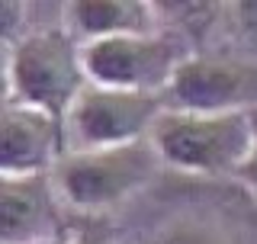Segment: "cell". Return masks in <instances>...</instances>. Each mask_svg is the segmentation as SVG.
Listing matches in <instances>:
<instances>
[{"label": "cell", "instance_id": "6da1fadb", "mask_svg": "<svg viewBox=\"0 0 257 244\" xmlns=\"http://www.w3.org/2000/svg\"><path fill=\"white\" fill-rule=\"evenodd\" d=\"M148 138L164 167L196 177H235L254 151L257 112L164 109Z\"/></svg>", "mask_w": 257, "mask_h": 244}, {"label": "cell", "instance_id": "277c9868", "mask_svg": "<svg viewBox=\"0 0 257 244\" xmlns=\"http://www.w3.org/2000/svg\"><path fill=\"white\" fill-rule=\"evenodd\" d=\"M193 55L187 39L171 29L135 32V36H109L80 45L87 84L112 87V90L161 93L171 87L183 61Z\"/></svg>", "mask_w": 257, "mask_h": 244}, {"label": "cell", "instance_id": "5bb4252c", "mask_svg": "<svg viewBox=\"0 0 257 244\" xmlns=\"http://www.w3.org/2000/svg\"><path fill=\"white\" fill-rule=\"evenodd\" d=\"M42 244H61V241H42Z\"/></svg>", "mask_w": 257, "mask_h": 244}, {"label": "cell", "instance_id": "ba28073f", "mask_svg": "<svg viewBox=\"0 0 257 244\" xmlns=\"http://www.w3.org/2000/svg\"><path fill=\"white\" fill-rule=\"evenodd\" d=\"M61 196L52 174L0 177V244H42L61 241L68 228L61 222Z\"/></svg>", "mask_w": 257, "mask_h": 244}, {"label": "cell", "instance_id": "52a82bcc", "mask_svg": "<svg viewBox=\"0 0 257 244\" xmlns=\"http://www.w3.org/2000/svg\"><path fill=\"white\" fill-rule=\"evenodd\" d=\"M0 135V177L52 174L68 151L64 119L23 103H4Z\"/></svg>", "mask_w": 257, "mask_h": 244}, {"label": "cell", "instance_id": "30bf717a", "mask_svg": "<svg viewBox=\"0 0 257 244\" xmlns=\"http://www.w3.org/2000/svg\"><path fill=\"white\" fill-rule=\"evenodd\" d=\"M148 244H228V238L206 222H193V218H180V222L164 225Z\"/></svg>", "mask_w": 257, "mask_h": 244}, {"label": "cell", "instance_id": "5b68a950", "mask_svg": "<svg viewBox=\"0 0 257 244\" xmlns=\"http://www.w3.org/2000/svg\"><path fill=\"white\" fill-rule=\"evenodd\" d=\"M164 109L167 106L161 93H135L87 84L64 116L68 151L119 148V145L142 142L151 135Z\"/></svg>", "mask_w": 257, "mask_h": 244}, {"label": "cell", "instance_id": "8992f818", "mask_svg": "<svg viewBox=\"0 0 257 244\" xmlns=\"http://www.w3.org/2000/svg\"><path fill=\"white\" fill-rule=\"evenodd\" d=\"M164 106L183 112H257V58L193 52L164 90Z\"/></svg>", "mask_w": 257, "mask_h": 244}, {"label": "cell", "instance_id": "3957f363", "mask_svg": "<svg viewBox=\"0 0 257 244\" xmlns=\"http://www.w3.org/2000/svg\"><path fill=\"white\" fill-rule=\"evenodd\" d=\"M158 167L164 164L151 138H142L132 145H119V148L64 151V158L52 170V180L68 209L100 215L145 190L155 180Z\"/></svg>", "mask_w": 257, "mask_h": 244}, {"label": "cell", "instance_id": "7a4b0ae2", "mask_svg": "<svg viewBox=\"0 0 257 244\" xmlns=\"http://www.w3.org/2000/svg\"><path fill=\"white\" fill-rule=\"evenodd\" d=\"M4 103H23L55 116H68L87 87L80 42L61 26H36L20 42L7 45Z\"/></svg>", "mask_w": 257, "mask_h": 244}, {"label": "cell", "instance_id": "8fae6325", "mask_svg": "<svg viewBox=\"0 0 257 244\" xmlns=\"http://www.w3.org/2000/svg\"><path fill=\"white\" fill-rule=\"evenodd\" d=\"M231 29L241 32V39L257 42V0H241V4H228L225 7Z\"/></svg>", "mask_w": 257, "mask_h": 244}, {"label": "cell", "instance_id": "9c48e42d", "mask_svg": "<svg viewBox=\"0 0 257 244\" xmlns=\"http://www.w3.org/2000/svg\"><path fill=\"white\" fill-rule=\"evenodd\" d=\"M61 26L84 45L109 36L155 32L161 20L158 7L145 0H71L61 7Z\"/></svg>", "mask_w": 257, "mask_h": 244}, {"label": "cell", "instance_id": "7c38bea8", "mask_svg": "<svg viewBox=\"0 0 257 244\" xmlns=\"http://www.w3.org/2000/svg\"><path fill=\"white\" fill-rule=\"evenodd\" d=\"M235 180L238 183H244L247 190H251V196L257 199V138H254V151H251V158L244 161V167L235 174Z\"/></svg>", "mask_w": 257, "mask_h": 244}, {"label": "cell", "instance_id": "4fadbf2b", "mask_svg": "<svg viewBox=\"0 0 257 244\" xmlns=\"http://www.w3.org/2000/svg\"><path fill=\"white\" fill-rule=\"evenodd\" d=\"M61 244H109V241L93 238V234H74V231H68V234L61 238Z\"/></svg>", "mask_w": 257, "mask_h": 244}]
</instances>
